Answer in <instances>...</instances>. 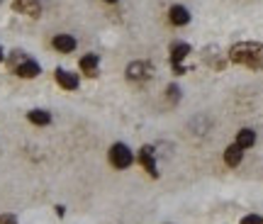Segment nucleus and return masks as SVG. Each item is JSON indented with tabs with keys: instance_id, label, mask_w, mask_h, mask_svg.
Here are the masks:
<instances>
[{
	"instance_id": "1",
	"label": "nucleus",
	"mask_w": 263,
	"mask_h": 224,
	"mask_svg": "<svg viewBox=\"0 0 263 224\" xmlns=\"http://www.w3.org/2000/svg\"><path fill=\"white\" fill-rule=\"evenodd\" d=\"M229 58L246 68H263V44L258 42H239L229 49Z\"/></svg>"
},
{
	"instance_id": "2",
	"label": "nucleus",
	"mask_w": 263,
	"mask_h": 224,
	"mask_svg": "<svg viewBox=\"0 0 263 224\" xmlns=\"http://www.w3.org/2000/svg\"><path fill=\"white\" fill-rule=\"evenodd\" d=\"M132 161H134V156H132V151L127 144H114L112 149H110V164L114 168H130Z\"/></svg>"
},
{
	"instance_id": "3",
	"label": "nucleus",
	"mask_w": 263,
	"mask_h": 224,
	"mask_svg": "<svg viewBox=\"0 0 263 224\" xmlns=\"http://www.w3.org/2000/svg\"><path fill=\"white\" fill-rule=\"evenodd\" d=\"M151 74H154V68L146 61H134V64L127 66V78L130 80H146V78H151Z\"/></svg>"
},
{
	"instance_id": "4",
	"label": "nucleus",
	"mask_w": 263,
	"mask_h": 224,
	"mask_svg": "<svg viewBox=\"0 0 263 224\" xmlns=\"http://www.w3.org/2000/svg\"><path fill=\"white\" fill-rule=\"evenodd\" d=\"M190 54V46L188 44H176L173 46V52H170V64H173V71L176 74H186V68H183V58Z\"/></svg>"
},
{
	"instance_id": "5",
	"label": "nucleus",
	"mask_w": 263,
	"mask_h": 224,
	"mask_svg": "<svg viewBox=\"0 0 263 224\" xmlns=\"http://www.w3.org/2000/svg\"><path fill=\"white\" fill-rule=\"evenodd\" d=\"M12 8H15L18 12L30 15V18H39V15H42V2H39V0H15Z\"/></svg>"
},
{
	"instance_id": "6",
	"label": "nucleus",
	"mask_w": 263,
	"mask_h": 224,
	"mask_svg": "<svg viewBox=\"0 0 263 224\" xmlns=\"http://www.w3.org/2000/svg\"><path fill=\"white\" fill-rule=\"evenodd\" d=\"M15 74L20 76V78H37L39 74H42V68H39L37 61H32V58H24L22 64H20L18 68H15Z\"/></svg>"
},
{
	"instance_id": "7",
	"label": "nucleus",
	"mask_w": 263,
	"mask_h": 224,
	"mask_svg": "<svg viewBox=\"0 0 263 224\" xmlns=\"http://www.w3.org/2000/svg\"><path fill=\"white\" fill-rule=\"evenodd\" d=\"M56 83L64 90H76L78 88V76L71 74V71H64V68H56Z\"/></svg>"
},
{
	"instance_id": "8",
	"label": "nucleus",
	"mask_w": 263,
	"mask_h": 224,
	"mask_svg": "<svg viewBox=\"0 0 263 224\" xmlns=\"http://www.w3.org/2000/svg\"><path fill=\"white\" fill-rule=\"evenodd\" d=\"M168 20L176 24V27H183V24H188L190 22V12L188 8H183V5H173L168 10Z\"/></svg>"
},
{
	"instance_id": "9",
	"label": "nucleus",
	"mask_w": 263,
	"mask_h": 224,
	"mask_svg": "<svg viewBox=\"0 0 263 224\" xmlns=\"http://www.w3.org/2000/svg\"><path fill=\"white\" fill-rule=\"evenodd\" d=\"M52 44H54V49L61 52V54H71L76 49V39L71 37V34H56Z\"/></svg>"
},
{
	"instance_id": "10",
	"label": "nucleus",
	"mask_w": 263,
	"mask_h": 224,
	"mask_svg": "<svg viewBox=\"0 0 263 224\" xmlns=\"http://www.w3.org/2000/svg\"><path fill=\"white\" fill-rule=\"evenodd\" d=\"M98 64H100L98 54H86L80 61H78L80 71H83V74H88V76H98Z\"/></svg>"
},
{
	"instance_id": "11",
	"label": "nucleus",
	"mask_w": 263,
	"mask_h": 224,
	"mask_svg": "<svg viewBox=\"0 0 263 224\" xmlns=\"http://www.w3.org/2000/svg\"><path fill=\"white\" fill-rule=\"evenodd\" d=\"M139 161H142V166L146 168V170H149L154 178L158 176V170H156V164H154V151H151L149 146H144V149L139 151Z\"/></svg>"
},
{
	"instance_id": "12",
	"label": "nucleus",
	"mask_w": 263,
	"mask_h": 224,
	"mask_svg": "<svg viewBox=\"0 0 263 224\" xmlns=\"http://www.w3.org/2000/svg\"><path fill=\"white\" fill-rule=\"evenodd\" d=\"M242 156H244V149H242V146H236V144L226 146V151H224L226 166H239V164H242Z\"/></svg>"
},
{
	"instance_id": "13",
	"label": "nucleus",
	"mask_w": 263,
	"mask_h": 224,
	"mask_svg": "<svg viewBox=\"0 0 263 224\" xmlns=\"http://www.w3.org/2000/svg\"><path fill=\"white\" fill-rule=\"evenodd\" d=\"M254 144H256V132L254 130H242L236 134V146L248 149V146H254Z\"/></svg>"
},
{
	"instance_id": "14",
	"label": "nucleus",
	"mask_w": 263,
	"mask_h": 224,
	"mask_svg": "<svg viewBox=\"0 0 263 224\" xmlns=\"http://www.w3.org/2000/svg\"><path fill=\"white\" fill-rule=\"evenodd\" d=\"M27 120H30L32 124L44 127V124H49V122H52V114H49L46 110H32V112H27Z\"/></svg>"
},
{
	"instance_id": "15",
	"label": "nucleus",
	"mask_w": 263,
	"mask_h": 224,
	"mask_svg": "<svg viewBox=\"0 0 263 224\" xmlns=\"http://www.w3.org/2000/svg\"><path fill=\"white\" fill-rule=\"evenodd\" d=\"M24 58H27V56L22 54V52H15V54H10V58H8V64H10V68L15 71V68H18V66L22 64V61H24Z\"/></svg>"
},
{
	"instance_id": "16",
	"label": "nucleus",
	"mask_w": 263,
	"mask_h": 224,
	"mask_svg": "<svg viewBox=\"0 0 263 224\" xmlns=\"http://www.w3.org/2000/svg\"><path fill=\"white\" fill-rule=\"evenodd\" d=\"M242 224H263V217H258V214H246L244 220H242Z\"/></svg>"
},
{
	"instance_id": "17",
	"label": "nucleus",
	"mask_w": 263,
	"mask_h": 224,
	"mask_svg": "<svg viewBox=\"0 0 263 224\" xmlns=\"http://www.w3.org/2000/svg\"><path fill=\"white\" fill-rule=\"evenodd\" d=\"M166 93L170 95V100H173V102H178V98H180V88H178V86H168V90H166Z\"/></svg>"
},
{
	"instance_id": "18",
	"label": "nucleus",
	"mask_w": 263,
	"mask_h": 224,
	"mask_svg": "<svg viewBox=\"0 0 263 224\" xmlns=\"http://www.w3.org/2000/svg\"><path fill=\"white\" fill-rule=\"evenodd\" d=\"M0 224H18L15 214H0Z\"/></svg>"
},
{
	"instance_id": "19",
	"label": "nucleus",
	"mask_w": 263,
	"mask_h": 224,
	"mask_svg": "<svg viewBox=\"0 0 263 224\" xmlns=\"http://www.w3.org/2000/svg\"><path fill=\"white\" fill-rule=\"evenodd\" d=\"M2 58H5V54H2V46H0V61H2Z\"/></svg>"
},
{
	"instance_id": "20",
	"label": "nucleus",
	"mask_w": 263,
	"mask_h": 224,
	"mask_svg": "<svg viewBox=\"0 0 263 224\" xmlns=\"http://www.w3.org/2000/svg\"><path fill=\"white\" fill-rule=\"evenodd\" d=\"M105 2H117V0H105Z\"/></svg>"
}]
</instances>
